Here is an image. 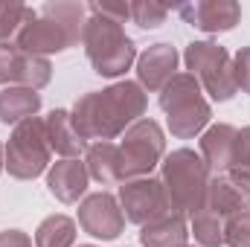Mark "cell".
<instances>
[{"label": "cell", "instance_id": "cell-1", "mask_svg": "<svg viewBox=\"0 0 250 247\" xmlns=\"http://www.w3.org/2000/svg\"><path fill=\"white\" fill-rule=\"evenodd\" d=\"M146 114V90L140 82H117L105 90H90L73 105V125L79 137L111 143L125 134L131 125Z\"/></svg>", "mask_w": 250, "mask_h": 247}, {"label": "cell", "instance_id": "cell-2", "mask_svg": "<svg viewBox=\"0 0 250 247\" xmlns=\"http://www.w3.org/2000/svg\"><path fill=\"white\" fill-rule=\"evenodd\" d=\"M84 6L82 3H47L41 12L21 29L18 47L32 53V56H50V53H64L67 47L82 41L84 29Z\"/></svg>", "mask_w": 250, "mask_h": 247}, {"label": "cell", "instance_id": "cell-3", "mask_svg": "<svg viewBox=\"0 0 250 247\" xmlns=\"http://www.w3.org/2000/svg\"><path fill=\"white\" fill-rule=\"evenodd\" d=\"M160 181L166 186L172 212L192 218L204 201H207V189H209V169L204 163L201 154H195L192 148H178L172 154L163 157L160 163Z\"/></svg>", "mask_w": 250, "mask_h": 247}, {"label": "cell", "instance_id": "cell-4", "mask_svg": "<svg viewBox=\"0 0 250 247\" xmlns=\"http://www.w3.org/2000/svg\"><path fill=\"white\" fill-rule=\"evenodd\" d=\"M82 44H84L87 62L93 64V70L99 76H108V79L123 76L125 70L137 62V47L125 35L123 23H117L111 18H102V15H93V12L84 21Z\"/></svg>", "mask_w": 250, "mask_h": 247}, {"label": "cell", "instance_id": "cell-5", "mask_svg": "<svg viewBox=\"0 0 250 247\" xmlns=\"http://www.w3.org/2000/svg\"><path fill=\"white\" fill-rule=\"evenodd\" d=\"M160 108L169 120V131L178 140H189L201 134L212 111L201 93V84L192 73H175V79L160 90Z\"/></svg>", "mask_w": 250, "mask_h": 247}, {"label": "cell", "instance_id": "cell-6", "mask_svg": "<svg viewBox=\"0 0 250 247\" xmlns=\"http://www.w3.org/2000/svg\"><path fill=\"white\" fill-rule=\"evenodd\" d=\"M50 143H47V131L44 120L32 117L15 125V131L9 134L6 143V169L12 178L18 181H32L38 175H44L50 169Z\"/></svg>", "mask_w": 250, "mask_h": 247}, {"label": "cell", "instance_id": "cell-7", "mask_svg": "<svg viewBox=\"0 0 250 247\" xmlns=\"http://www.w3.org/2000/svg\"><path fill=\"white\" fill-rule=\"evenodd\" d=\"M166 157V137L154 120H137L123 134L120 160H123V184L137 178H151V172Z\"/></svg>", "mask_w": 250, "mask_h": 247}, {"label": "cell", "instance_id": "cell-8", "mask_svg": "<svg viewBox=\"0 0 250 247\" xmlns=\"http://www.w3.org/2000/svg\"><path fill=\"white\" fill-rule=\"evenodd\" d=\"M189 73L198 79V84L215 99V102H227L236 93V82H233V59L230 53L215 44V41H192L184 53Z\"/></svg>", "mask_w": 250, "mask_h": 247}, {"label": "cell", "instance_id": "cell-9", "mask_svg": "<svg viewBox=\"0 0 250 247\" xmlns=\"http://www.w3.org/2000/svg\"><path fill=\"white\" fill-rule=\"evenodd\" d=\"M117 201H120V206H123L125 221L140 224V227L172 212L166 186H163V181H157V178L125 181V184L120 186V198H117Z\"/></svg>", "mask_w": 250, "mask_h": 247}, {"label": "cell", "instance_id": "cell-10", "mask_svg": "<svg viewBox=\"0 0 250 247\" xmlns=\"http://www.w3.org/2000/svg\"><path fill=\"white\" fill-rule=\"evenodd\" d=\"M53 79V64L44 56L21 50L15 41H0V84L41 90Z\"/></svg>", "mask_w": 250, "mask_h": 247}, {"label": "cell", "instance_id": "cell-11", "mask_svg": "<svg viewBox=\"0 0 250 247\" xmlns=\"http://www.w3.org/2000/svg\"><path fill=\"white\" fill-rule=\"evenodd\" d=\"M79 227L102 242L117 239L125 230V215L120 201L111 192H93L79 204Z\"/></svg>", "mask_w": 250, "mask_h": 247}, {"label": "cell", "instance_id": "cell-12", "mask_svg": "<svg viewBox=\"0 0 250 247\" xmlns=\"http://www.w3.org/2000/svg\"><path fill=\"white\" fill-rule=\"evenodd\" d=\"M181 18L189 26L215 35V32H230L239 23L242 6L236 0H195L181 6Z\"/></svg>", "mask_w": 250, "mask_h": 247}, {"label": "cell", "instance_id": "cell-13", "mask_svg": "<svg viewBox=\"0 0 250 247\" xmlns=\"http://www.w3.org/2000/svg\"><path fill=\"white\" fill-rule=\"evenodd\" d=\"M178 70V50L172 44H151L137 56V79L146 90H163Z\"/></svg>", "mask_w": 250, "mask_h": 247}, {"label": "cell", "instance_id": "cell-14", "mask_svg": "<svg viewBox=\"0 0 250 247\" xmlns=\"http://www.w3.org/2000/svg\"><path fill=\"white\" fill-rule=\"evenodd\" d=\"M236 140H239V128L227 123L209 125L201 137V157L207 163V169L212 175H227L233 154H236Z\"/></svg>", "mask_w": 250, "mask_h": 247}, {"label": "cell", "instance_id": "cell-15", "mask_svg": "<svg viewBox=\"0 0 250 247\" xmlns=\"http://www.w3.org/2000/svg\"><path fill=\"white\" fill-rule=\"evenodd\" d=\"M87 166L82 160H59L47 169V189L62 204H76L87 192Z\"/></svg>", "mask_w": 250, "mask_h": 247}, {"label": "cell", "instance_id": "cell-16", "mask_svg": "<svg viewBox=\"0 0 250 247\" xmlns=\"http://www.w3.org/2000/svg\"><path fill=\"white\" fill-rule=\"evenodd\" d=\"M44 131H47L50 151L62 154L64 160H79V154H82V151H87V143L79 137V131H76V125H73L70 111H64V108L50 111V117L44 120Z\"/></svg>", "mask_w": 250, "mask_h": 247}, {"label": "cell", "instance_id": "cell-17", "mask_svg": "<svg viewBox=\"0 0 250 247\" xmlns=\"http://www.w3.org/2000/svg\"><path fill=\"white\" fill-rule=\"evenodd\" d=\"M204 209H209V212H215L218 218L227 221V218H233L236 212L250 209V195L242 192L227 175H215V178H209V189H207Z\"/></svg>", "mask_w": 250, "mask_h": 247}, {"label": "cell", "instance_id": "cell-18", "mask_svg": "<svg viewBox=\"0 0 250 247\" xmlns=\"http://www.w3.org/2000/svg\"><path fill=\"white\" fill-rule=\"evenodd\" d=\"M84 166L87 175L102 186L123 184V160H120V145L117 143H90L84 151Z\"/></svg>", "mask_w": 250, "mask_h": 247}, {"label": "cell", "instance_id": "cell-19", "mask_svg": "<svg viewBox=\"0 0 250 247\" xmlns=\"http://www.w3.org/2000/svg\"><path fill=\"white\" fill-rule=\"evenodd\" d=\"M41 111V93L32 87H3L0 90V123L21 125Z\"/></svg>", "mask_w": 250, "mask_h": 247}, {"label": "cell", "instance_id": "cell-20", "mask_svg": "<svg viewBox=\"0 0 250 247\" xmlns=\"http://www.w3.org/2000/svg\"><path fill=\"white\" fill-rule=\"evenodd\" d=\"M187 236H189L187 218L178 215V212H169L157 221L143 224L140 242H143V247H184Z\"/></svg>", "mask_w": 250, "mask_h": 247}, {"label": "cell", "instance_id": "cell-21", "mask_svg": "<svg viewBox=\"0 0 250 247\" xmlns=\"http://www.w3.org/2000/svg\"><path fill=\"white\" fill-rule=\"evenodd\" d=\"M76 221L67 215H47L35 230V247H73Z\"/></svg>", "mask_w": 250, "mask_h": 247}, {"label": "cell", "instance_id": "cell-22", "mask_svg": "<svg viewBox=\"0 0 250 247\" xmlns=\"http://www.w3.org/2000/svg\"><path fill=\"white\" fill-rule=\"evenodd\" d=\"M192 236L201 247H221L224 245V218L201 206L192 215Z\"/></svg>", "mask_w": 250, "mask_h": 247}, {"label": "cell", "instance_id": "cell-23", "mask_svg": "<svg viewBox=\"0 0 250 247\" xmlns=\"http://www.w3.org/2000/svg\"><path fill=\"white\" fill-rule=\"evenodd\" d=\"M38 12L23 3H0V41H18L21 29L35 18Z\"/></svg>", "mask_w": 250, "mask_h": 247}, {"label": "cell", "instance_id": "cell-24", "mask_svg": "<svg viewBox=\"0 0 250 247\" xmlns=\"http://www.w3.org/2000/svg\"><path fill=\"white\" fill-rule=\"evenodd\" d=\"M227 178L239 186L242 192L250 195V125L239 131L236 154H233V163H230V169H227Z\"/></svg>", "mask_w": 250, "mask_h": 247}, {"label": "cell", "instance_id": "cell-25", "mask_svg": "<svg viewBox=\"0 0 250 247\" xmlns=\"http://www.w3.org/2000/svg\"><path fill=\"white\" fill-rule=\"evenodd\" d=\"M166 18H169V6H163V3H154V0L131 3V21L140 29H157Z\"/></svg>", "mask_w": 250, "mask_h": 247}, {"label": "cell", "instance_id": "cell-26", "mask_svg": "<svg viewBox=\"0 0 250 247\" xmlns=\"http://www.w3.org/2000/svg\"><path fill=\"white\" fill-rule=\"evenodd\" d=\"M224 245L230 247H250V209L236 212L224 221Z\"/></svg>", "mask_w": 250, "mask_h": 247}, {"label": "cell", "instance_id": "cell-27", "mask_svg": "<svg viewBox=\"0 0 250 247\" xmlns=\"http://www.w3.org/2000/svg\"><path fill=\"white\" fill-rule=\"evenodd\" d=\"M233 82H236V90L250 93V47H242L233 56Z\"/></svg>", "mask_w": 250, "mask_h": 247}, {"label": "cell", "instance_id": "cell-28", "mask_svg": "<svg viewBox=\"0 0 250 247\" xmlns=\"http://www.w3.org/2000/svg\"><path fill=\"white\" fill-rule=\"evenodd\" d=\"M87 12L102 15V18H111L117 23H125V18H131V3H90Z\"/></svg>", "mask_w": 250, "mask_h": 247}, {"label": "cell", "instance_id": "cell-29", "mask_svg": "<svg viewBox=\"0 0 250 247\" xmlns=\"http://www.w3.org/2000/svg\"><path fill=\"white\" fill-rule=\"evenodd\" d=\"M0 247H32V239L21 230H3L0 233Z\"/></svg>", "mask_w": 250, "mask_h": 247}, {"label": "cell", "instance_id": "cell-30", "mask_svg": "<svg viewBox=\"0 0 250 247\" xmlns=\"http://www.w3.org/2000/svg\"><path fill=\"white\" fill-rule=\"evenodd\" d=\"M79 247H96V245H79Z\"/></svg>", "mask_w": 250, "mask_h": 247}, {"label": "cell", "instance_id": "cell-31", "mask_svg": "<svg viewBox=\"0 0 250 247\" xmlns=\"http://www.w3.org/2000/svg\"><path fill=\"white\" fill-rule=\"evenodd\" d=\"M184 247H192V245H184Z\"/></svg>", "mask_w": 250, "mask_h": 247}]
</instances>
